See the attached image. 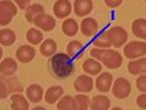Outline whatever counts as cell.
I'll return each mask as SVG.
<instances>
[{
	"label": "cell",
	"instance_id": "ffe728a7",
	"mask_svg": "<svg viewBox=\"0 0 146 110\" xmlns=\"http://www.w3.org/2000/svg\"><path fill=\"white\" fill-rule=\"evenodd\" d=\"M131 30L135 36L138 38H146V21L145 19H137L131 25Z\"/></svg>",
	"mask_w": 146,
	"mask_h": 110
},
{
	"label": "cell",
	"instance_id": "9a60e30c",
	"mask_svg": "<svg viewBox=\"0 0 146 110\" xmlns=\"http://www.w3.org/2000/svg\"><path fill=\"white\" fill-rule=\"evenodd\" d=\"M27 97L30 102H40L43 97V89L37 84H32L27 89Z\"/></svg>",
	"mask_w": 146,
	"mask_h": 110
},
{
	"label": "cell",
	"instance_id": "8fae6325",
	"mask_svg": "<svg viewBox=\"0 0 146 110\" xmlns=\"http://www.w3.org/2000/svg\"><path fill=\"white\" fill-rule=\"evenodd\" d=\"M98 31V25L93 18H86L81 23V32L87 37H93Z\"/></svg>",
	"mask_w": 146,
	"mask_h": 110
},
{
	"label": "cell",
	"instance_id": "484cf974",
	"mask_svg": "<svg viewBox=\"0 0 146 110\" xmlns=\"http://www.w3.org/2000/svg\"><path fill=\"white\" fill-rule=\"evenodd\" d=\"M62 28L63 33L65 35H67V36L71 37L77 34L79 27H78V23H77V22L75 20H73V19H67V20H65L64 22L62 23Z\"/></svg>",
	"mask_w": 146,
	"mask_h": 110
},
{
	"label": "cell",
	"instance_id": "d590c367",
	"mask_svg": "<svg viewBox=\"0 0 146 110\" xmlns=\"http://www.w3.org/2000/svg\"><path fill=\"white\" fill-rule=\"evenodd\" d=\"M16 3L18 4L21 9H23V10H27L28 7H29L30 1L29 0H16Z\"/></svg>",
	"mask_w": 146,
	"mask_h": 110
},
{
	"label": "cell",
	"instance_id": "7c38bea8",
	"mask_svg": "<svg viewBox=\"0 0 146 110\" xmlns=\"http://www.w3.org/2000/svg\"><path fill=\"white\" fill-rule=\"evenodd\" d=\"M71 13V3L68 0H58L54 5V14L58 19H64Z\"/></svg>",
	"mask_w": 146,
	"mask_h": 110
},
{
	"label": "cell",
	"instance_id": "5b68a950",
	"mask_svg": "<svg viewBox=\"0 0 146 110\" xmlns=\"http://www.w3.org/2000/svg\"><path fill=\"white\" fill-rule=\"evenodd\" d=\"M131 90V83L123 77H119L114 82V85H113L112 88V93L117 99H123L129 97Z\"/></svg>",
	"mask_w": 146,
	"mask_h": 110
},
{
	"label": "cell",
	"instance_id": "30bf717a",
	"mask_svg": "<svg viewBox=\"0 0 146 110\" xmlns=\"http://www.w3.org/2000/svg\"><path fill=\"white\" fill-rule=\"evenodd\" d=\"M93 88L94 81L90 76L81 75L74 82V89L79 93H90Z\"/></svg>",
	"mask_w": 146,
	"mask_h": 110
},
{
	"label": "cell",
	"instance_id": "4dcf8cb0",
	"mask_svg": "<svg viewBox=\"0 0 146 110\" xmlns=\"http://www.w3.org/2000/svg\"><path fill=\"white\" fill-rule=\"evenodd\" d=\"M72 100L73 99L70 95H65L58 102L56 108L58 110H70L72 109Z\"/></svg>",
	"mask_w": 146,
	"mask_h": 110
},
{
	"label": "cell",
	"instance_id": "3957f363",
	"mask_svg": "<svg viewBox=\"0 0 146 110\" xmlns=\"http://www.w3.org/2000/svg\"><path fill=\"white\" fill-rule=\"evenodd\" d=\"M18 9L15 4L11 1H1L0 2V25H9L13 18L17 15Z\"/></svg>",
	"mask_w": 146,
	"mask_h": 110
},
{
	"label": "cell",
	"instance_id": "ac0fdd59",
	"mask_svg": "<svg viewBox=\"0 0 146 110\" xmlns=\"http://www.w3.org/2000/svg\"><path fill=\"white\" fill-rule=\"evenodd\" d=\"M63 95V89L60 86H53L47 90L45 93V101L49 104H54Z\"/></svg>",
	"mask_w": 146,
	"mask_h": 110
},
{
	"label": "cell",
	"instance_id": "f1b7e54d",
	"mask_svg": "<svg viewBox=\"0 0 146 110\" xmlns=\"http://www.w3.org/2000/svg\"><path fill=\"white\" fill-rule=\"evenodd\" d=\"M27 40L32 45H38L43 40V33L38 29L30 28L27 32Z\"/></svg>",
	"mask_w": 146,
	"mask_h": 110
},
{
	"label": "cell",
	"instance_id": "4fadbf2b",
	"mask_svg": "<svg viewBox=\"0 0 146 110\" xmlns=\"http://www.w3.org/2000/svg\"><path fill=\"white\" fill-rule=\"evenodd\" d=\"M113 77L108 72H103L96 78V88L98 91L101 93H108L111 88Z\"/></svg>",
	"mask_w": 146,
	"mask_h": 110
},
{
	"label": "cell",
	"instance_id": "2e32d148",
	"mask_svg": "<svg viewBox=\"0 0 146 110\" xmlns=\"http://www.w3.org/2000/svg\"><path fill=\"white\" fill-rule=\"evenodd\" d=\"M18 69V64L13 58H4L0 64V72L2 75L10 76L13 75Z\"/></svg>",
	"mask_w": 146,
	"mask_h": 110
},
{
	"label": "cell",
	"instance_id": "e0dca14e",
	"mask_svg": "<svg viewBox=\"0 0 146 110\" xmlns=\"http://www.w3.org/2000/svg\"><path fill=\"white\" fill-rule=\"evenodd\" d=\"M110 107V100L105 95H96L91 101L92 110H107Z\"/></svg>",
	"mask_w": 146,
	"mask_h": 110
},
{
	"label": "cell",
	"instance_id": "277c9868",
	"mask_svg": "<svg viewBox=\"0 0 146 110\" xmlns=\"http://www.w3.org/2000/svg\"><path fill=\"white\" fill-rule=\"evenodd\" d=\"M107 34L110 43L115 48H120L128 41V32L120 27H110L109 29H107Z\"/></svg>",
	"mask_w": 146,
	"mask_h": 110
},
{
	"label": "cell",
	"instance_id": "4316f807",
	"mask_svg": "<svg viewBox=\"0 0 146 110\" xmlns=\"http://www.w3.org/2000/svg\"><path fill=\"white\" fill-rule=\"evenodd\" d=\"M16 41V34L13 30L4 28L0 30V43L2 46L13 45Z\"/></svg>",
	"mask_w": 146,
	"mask_h": 110
},
{
	"label": "cell",
	"instance_id": "1f68e13d",
	"mask_svg": "<svg viewBox=\"0 0 146 110\" xmlns=\"http://www.w3.org/2000/svg\"><path fill=\"white\" fill-rule=\"evenodd\" d=\"M135 84H136V87H137V89L140 91V92L145 93L146 92V76H145V74H142V75H140L138 77Z\"/></svg>",
	"mask_w": 146,
	"mask_h": 110
},
{
	"label": "cell",
	"instance_id": "836d02e7",
	"mask_svg": "<svg viewBox=\"0 0 146 110\" xmlns=\"http://www.w3.org/2000/svg\"><path fill=\"white\" fill-rule=\"evenodd\" d=\"M136 103H137L138 106L140 108H143L145 109L146 108V95H140L139 97L136 99Z\"/></svg>",
	"mask_w": 146,
	"mask_h": 110
},
{
	"label": "cell",
	"instance_id": "52a82bcc",
	"mask_svg": "<svg viewBox=\"0 0 146 110\" xmlns=\"http://www.w3.org/2000/svg\"><path fill=\"white\" fill-rule=\"evenodd\" d=\"M101 62L109 69L119 68L123 64V58L121 54L114 50H106V53L103 56Z\"/></svg>",
	"mask_w": 146,
	"mask_h": 110
},
{
	"label": "cell",
	"instance_id": "5bb4252c",
	"mask_svg": "<svg viewBox=\"0 0 146 110\" xmlns=\"http://www.w3.org/2000/svg\"><path fill=\"white\" fill-rule=\"evenodd\" d=\"M93 10V2L91 0H76L74 2V13L77 17H85Z\"/></svg>",
	"mask_w": 146,
	"mask_h": 110
},
{
	"label": "cell",
	"instance_id": "83f0119b",
	"mask_svg": "<svg viewBox=\"0 0 146 110\" xmlns=\"http://www.w3.org/2000/svg\"><path fill=\"white\" fill-rule=\"evenodd\" d=\"M56 51V44L52 39H47L40 46V53L44 57H50L53 56Z\"/></svg>",
	"mask_w": 146,
	"mask_h": 110
},
{
	"label": "cell",
	"instance_id": "e575fe53",
	"mask_svg": "<svg viewBox=\"0 0 146 110\" xmlns=\"http://www.w3.org/2000/svg\"><path fill=\"white\" fill-rule=\"evenodd\" d=\"M105 4L110 8H116L122 4V0H105Z\"/></svg>",
	"mask_w": 146,
	"mask_h": 110
},
{
	"label": "cell",
	"instance_id": "d6a6232c",
	"mask_svg": "<svg viewBox=\"0 0 146 110\" xmlns=\"http://www.w3.org/2000/svg\"><path fill=\"white\" fill-rule=\"evenodd\" d=\"M105 53H106V50H100V49H92L91 50V56L93 58H96V60H101L103 58V56L105 55Z\"/></svg>",
	"mask_w": 146,
	"mask_h": 110
},
{
	"label": "cell",
	"instance_id": "cb8c5ba5",
	"mask_svg": "<svg viewBox=\"0 0 146 110\" xmlns=\"http://www.w3.org/2000/svg\"><path fill=\"white\" fill-rule=\"evenodd\" d=\"M11 108L13 110H27L29 108L27 100L22 95H11Z\"/></svg>",
	"mask_w": 146,
	"mask_h": 110
},
{
	"label": "cell",
	"instance_id": "44dd1931",
	"mask_svg": "<svg viewBox=\"0 0 146 110\" xmlns=\"http://www.w3.org/2000/svg\"><path fill=\"white\" fill-rule=\"evenodd\" d=\"M128 70L133 75H137L140 73H145L146 71V58H140L138 60L129 62L128 64Z\"/></svg>",
	"mask_w": 146,
	"mask_h": 110
},
{
	"label": "cell",
	"instance_id": "d6986e66",
	"mask_svg": "<svg viewBox=\"0 0 146 110\" xmlns=\"http://www.w3.org/2000/svg\"><path fill=\"white\" fill-rule=\"evenodd\" d=\"M44 12H45V9H44V7L42 5H40V4H33V5H30L25 10V16L28 23H33L34 20L39 15L45 14Z\"/></svg>",
	"mask_w": 146,
	"mask_h": 110
},
{
	"label": "cell",
	"instance_id": "8992f818",
	"mask_svg": "<svg viewBox=\"0 0 146 110\" xmlns=\"http://www.w3.org/2000/svg\"><path fill=\"white\" fill-rule=\"evenodd\" d=\"M146 54L145 42L131 41L127 44L124 48V55L128 58H135L143 57Z\"/></svg>",
	"mask_w": 146,
	"mask_h": 110
},
{
	"label": "cell",
	"instance_id": "6da1fadb",
	"mask_svg": "<svg viewBox=\"0 0 146 110\" xmlns=\"http://www.w3.org/2000/svg\"><path fill=\"white\" fill-rule=\"evenodd\" d=\"M51 66L54 73L60 78H65L74 71V64L70 60L69 56L58 53L51 58Z\"/></svg>",
	"mask_w": 146,
	"mask_h": 110
},
{
	"label": "cell",
	"instance_id": "7402d4cb",
	"mask_svg": "<svg viewBox=\"0 0 146 110\" xmlns=\"http://www.w3.org/2000/svg\"><path fill=\"white\" fill-rule=\"evenodd\" d=\"M91 104V100L88 95H77L72 100V109L74 110H87Z\"/></svg>",
	"mask_w": 146,
	"mask_h": 110
},
{
	"label": "cell",
	"instance_id": "f546056e",
	"mask_svg": "<svg viewBox=\"0 0 146 110\" xmlns=\"http://www.w3.org/2000/svg\"><path fill=\"white\" fill-rule=\"evenodd\" d=\"M93 44L96 47H100V48H109L111 46V43H110L109 39H108L107 30H103L94 40Z\"/></svg>",
	"mask_w": 146,
	"mask_h": 110
},
{
	"label": "cell",
	"instance_id": "603a6c76",
	"mask_svg": "<svg viewBox=\"0 0 146 110\" xmlns=\"http://www.w3.org/2000/svg\"><path fill=\"white\" fill-rule=\"evenodd\" d=\"M84 46L79 41H71L67 45V54L72 58H80L83 57Z\"/></svg>",
	"mask_w": 146,
	"mask_h": 110
},
{
	"label": "cell",
	"instance_id": "ba28073f",
	"mask_svg": "<svg viewBox=\"0 0 146 110\" xmlns=\"http://www.w3.org/2000/svg\"><path fill=\"white\" fill-rule=\"evenodd\" d=\"M33 23L37 27L41 28L46 32L52 31L56 27V20L52 16L47 15V14H42L34 20Z\"/></svg>",
	"mask_w": 146,
	"mask_h": 110
},
{
	"label": "cell",
	"instance_id": "d4e9b609",
	"mask_svg": "<svg viewBox=\"0 0 146 110\" xmlns=\"http://www.w3.org/2000/svg\"><path fill=\"white\" fill-rule=\"evenodd\" d=\"M83 69L85 72L91 74V75H96L101 71L102 66L100 62H98L94 58H87L83 62Z\"/></svg>",
	"mask_w": 146,
	"mask_h": 110
},
{
	"label": "cell",
	"instance_id": "9c48e42d",
	"mask_svg": "<svg viewBox=\"0 0 146 110\" xmlns=\"http://www.w3.org/2000/svg\"><path fill=\"white\" fill-rule=\"evenodd\" d=\"M36 52L35 49L32 48L31 46L28 45H23L19 47L17 52H16V57L21 64H28L34 58Z\"/></svg>",
	"mask_w": 146,
	"mask_h": 110
},
{
	"label": "cell",
	"instance_id": "7a4b0ae2",
	"mask_svg": "<svg viewBox=\"0 0 146 110\" xmlns=\"http://www.w3.org/2000/svg\"><path fill=\"white\" fill-rule=\"evenodd\" d=\"M0 88H1V93H0V97L1 99H4L12 93H22L23 91V87L19 81L17 77L13 78H1L0 82Z\"/></svg>",
	"mask_w": 146,
	"mask_h": 110
}]
</instances>
